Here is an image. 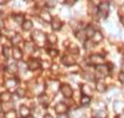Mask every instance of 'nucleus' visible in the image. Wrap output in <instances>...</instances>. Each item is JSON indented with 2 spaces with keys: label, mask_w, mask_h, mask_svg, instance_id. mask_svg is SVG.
Masks as SVG:
<instances>
[{
  "label": "nucleus",
  "mask_w": 124,
  "mask_h": 118,
  "mask_svg": "<svg viewBox=\"0 0 124 118\" xmlns=\"http://www.w3.org/2000/svg\"><path fill=\"white\" fill-rule=\"evenodd\" d=\"M108 12H109V7H108V3L107 2H102L99 7V14L102 18H106L107 15H108Z\"/></svg>",
  "instance_id": "obj_1"
},
{
  "label": "nucleus",
  "mask_w": 124,
  "mask_h": 118,
  "mask_svg": "<svg viewBox=\"0 0 124 118\" xmlns=\"http://www.w3.org/2000/svg\"><path fill=\"white\" fill-rule=\"evenodd\" d=\"M90 61H91L92 64H95V65H101V64L103 63L104 59L101 57V55L99 54H94V55H91V58H90Z\"/></svg>",
  "instance_id": "obj_2"
},
{
  "label": "nucleus",
  "mask_w": 124,
  "mask_h": 118,
  "mask_svg": "<svg viewBox=\"0 0 124 118\" xmlns=\"http://www.w3.org/2000/svg\"><path fill=\"white\" fill-rule=\"evenodd\" d=\"M62 93L65 95L66 97H71L72 95V88L70 87V85H67V84H64L63 86H62Z\"/></svg>",
  "instance_id": "obj_3"
},
{
  "label": "nucleus",
  "mask_w": 124,
  "mask_h": 118,
  "mask_svg": "<svg viewBox=\"0 0 124 118\" xmlns=\"http://www.w3.org/2000/svg\"><path fill=\"white\" fill-rule=\"evenodd\" d=\"M51 27L53 28V30H58L60 28L62 27V22L61 20L58 19L57 17H54L52 19V22H51Z\"/></svg>",
  "instance_id": "obj_4"
},
{
  "label": "nucleus",
  "mask_w": 124,
  "mask_h": 118,
  "mask_svg": "<svg viewBox=\"0 0 124 118\" xmlns=\"http://www.w3.org/2000/svg\"><path fill=\"white\" fill-rule=\"evenodd\" d=\"M103 39V35L101 32H99V31H95V33L92 36V41L94 42V43H99V42H101Z\"/></svg>",
  "instance_id": "obj_5"
},
{
  "label": "nucleus",
  "mask_w": 124,
  "mask_h": 118,
  "mask_svg": "<svg viewBox=\"0 0 124 118\" xmlns=\"http://www.w3.org/2000/svg\"><path fill=\"white\" fill-rule=\"evenodd\" d=\"M97 70H98L99 72H101V74H102L103 76L107 75V74H108V71H109L108 67L105 66V65H99V66L97 67Z\"/></svg>",
  "instance_id": "obj_6"
},
{
  "label": "nucleus",
  "mask_w": 124,
  "mask_h": 118,
  "mask_svg": "<svg viewBox=\"0 0 124 118\" xmlns=\"http://www.w3.org/2000/svg\"><path fill=\"white\" fill-rule=\"evenodd\" d=\"M56 111H57L58 114H64L65 112L67 111L66 104H64V103H60V104H57V106H56Z\"/></svg>",
  "instance_id": "obj_7"
},
{
  "label": "nucleus",
  "mask_w": 124,
  "mask_h": 118,
  "mask_svg": "<svg viewBox=\"0 0 124 118\" xmlns=\"http://www.w3.org/2000/svg\"><path fill=\"white\" fill-rule=\"evenodd\" d=\"M75 36H77L78 39L81 41V42H85V38L87 37L85 31H78V32L75 33Z\"/></svg>",
  "instance_id": "obj_8"
},
{
  "label": "nucleus",
  "mask_w": 124,
  "mask_h": 118,
  "mask_svg": "<svg viewBox=\"0 0 124 118\" xmlns=\"http://www.w3.org/2000/svg\"><path fill=\"white\" fill-rule=\"evenodd\" d=\"M85 33H86L87 37H91L92 38V36H93V34L95 33V31L91 26H88L87 27V29H86V31H85Z\"/></svg>",
  "instance_id": "obj_9"
},
{
  "label": "nucleus",
  "mask_w": 124,
  "mask_h": 118,
  "mask_svg": "<svg viewBox=\"0 0 124 118\" xmlns=\"http://www.w3.org/2000/svg\"><path fill=\"white\" fill-rule=\"evenodd\" d=\"M95 88H97V91L98 92H100V93H104L106 91V85L104 83L102 82H98L97 83V85H95Z\"/></svg>",
  "instance_id": "obj_10"
},
{
  "label": "nucleus",
  "mask_w": 124,
  "mask_h": 118,
  "mask_svg": "<svg viewBox=\"0 0 124 118\" xmlns=\"http://www.w3.org/2000/svg\"><path fill=\"white\" fill-rule=\"evenodd\" d=\"M20 114H21V116L22 117H28L30 115V110L28 109V108H26V106H23L22 105L21 108H20Z\"/></svg>",
  "instance_id": "obj_11"
},
{
  "label": "nucleus",
  "mask_w": 124,
  "mask_h": 118,
  "mask_svg": "<svg viewBox=\"0 0 124 118\" xmlns=\"http://www.w3.org/2000/svg\"><path fill=\"white\" fill-rule=\"evenodd\" d=\"M32 27H33V24H32V21H30V20H24V22L22 24V28H23V30H26V31L31 30Z\"/></svg>",
  "instance_id": "obj_12"
},
{
  "label": "nucleus",
  "mask_w": 124,
  "mask_h": 118,
  "mask_svg": "<svg viewBox=\"0 0 124 118\" xmlns=\"http://www.w3.org/2000/svg\"><path fill=\"white\" fill-rule=\"evenodd\" d=\"M123 106H124V103L123 102H121V101H116V102H115V111L116 112L122 111Z\"/></svg>",
  "instance_id": "obj_13"
},
{
  "label": "nucleus",
  "mask_w": 124,
  "mask_h": 118,
  "mask_svg": "<svg viewBox=\"0 0 124 118\" xmlns=\"http://www.w3.org/2000/svg\"><path fill=\"white\" fill-rule=\"evenodd\" d=\"M13 55H14V58H15L16 60H20L21 57H22V53L18 48H15L14 49V51H13Z\"/></svg>",
  "instance_id": "obj_14"
},
{
  "label": "nucleus",
  "mask_w": 124,
  "mask_h": 118,
  "mask_svg": "<svg viewBox=\"0 0 124 118\" xmlns=\"http://www.w3.org/2000/svg\"><path fill=\"white\" fill-rule=\"evenodd\" d=\"M39 67V63L36 60H32L31 61V63H30V68L31 69H33V70H35V69H37Z\"/></svg>",
  "instance_id": "obj_15"
},
{
  "label": "nucleus",
  "mask_w": 124,
  "mask_h": 118,
  "mask_svg": "<svg viewBox=\"0 0 124 118\" xmlns=\"http://www.w3.org/2000/svg\"><path fill=\"white\" fill-rule=\"evenodd\" d=\"M84 47H85L86 50L92 49V47H93V43H92V41H85V43H84Z\"/></svg>",
  "instance_id": "obj_16"
},
{
  "label": "nucleus",
  "mask_w": 124,
  "mask_h": 118,
  "mask_svg": "<svg viewBox=\"0 0 124 118\" xmlns=\"http://www.w3.org/2000/svg\"><path fill=\"white\" fill-rule=\"evenodd\" d=\"M15 21L17 22V24L21 25L24 22V17L22 15H18V16H15Z\"/></svg>",
  "instance_id": "obj_17"
},
{
  "label": "nucleus",
  "mask_w": 124,
  "mask_h": 118,
  "mask_svg": "<svg viewBox=\"0 0 124 118\" xmlns=\"http://www.w3.org/2000/svg\"><path fill=\"white\" fill-rule=\"evenodd\" d=\"M40 16L45 19V20H47V21H50V19H51V16H50L49 13H47V12H43L40 14Z\"/></svg>",
  "instance_id": "obj_18"
},
{
  "label": "nucleus",
  "mask_w": 124,
  "mask_h": 118,
  "mask_svg": "<svg viewBox=\"0 0 124 118\" xmlns=\"http://www.w3.org/2000/svg\"><path fill=\"white\" fill-rule=\"evenodd\" d=\"M89 102H90V97L84 96L83 98H82V104H83V105H87Z\"/></svg>",
  "instance_id": "obj_19"
},
{
  "label": "nucleus",
  "mask_w": 124,
  "mask_h": 118,
  "mask_svg": "<svg viewBox=\"0 0 124 118\" xmlns=\"http://www.w3.org/2000/svg\"><path fill=\"white\" fill-rule=\"evenodd\" d=\"M1 98H3V101H8L10 99V95H8V93H4V94H1V96H0Z\"/></svg>",
  "instance_id": "obj_20"
},
{
  "label": "nucleus",
  "mask_w": 124,
  "mask_h": 118,
  "mask_svg": "<svg viewBox=\"0 0 124 118\" xmlns=\"http://www.w3.org/2000/svg\"><path fill=\"white\" fill-rule=\"evenodd\" d=\"M98 117L99 118H105L106 117V113L104 111H99L98 112Z\"/></svg>",
  "instance_id": "obj_21"
},
{
  "label": "nucleus",
  "mask_w": 124,
  "mask_h": 118,
  "mask_svg": "<svg viewBox=\"0 0 124 118\" xmlns=\"http://www.w3.org/2000/svg\"><path fill=\"white\" fill-rule=\"evenodd\" d=\"M83 91H86L85 93H88L89 95L92 93V92H91V88H90L88 85H84V86H83Z\"/></svg>",
  "instance_id": "obj_22"
},
{
  "label": "nucleus",
  "mask_w": 124,
  "mask_h": 118,
  "mask_svg": "<svg viewBox=\"0 0 124 118\" xmlns=\"http://www.w3.org/2000/svg\"><path fill=\"white\" fill-rule=\"evenodd\" d=\"M119 80L121 81V82H123V83H124V72L121 71L120 74H119Z\"/></svg>",
  "instance_id": "obj_23"
},
{
  "label": "nucleus",
  "mask_w": 124,
  "mask_h": 118,
  "mask_svg": "<svg viewBox=\"0 0 124 118\" xmlns=\"http://www.w3.org/2000/svg\"><path fill=\"white\" fill-rule=\"evenodd\" d=\"M14 82H15L14 80H10V81H8L7 83H10V84H8V87H11V86H13V85H14Z\"/></svg>",
  "instance_id": "obj_24"
},
{
  "label": "nucleus",
  "mask_w": 124,
  "mask_h": 118,
  "mask_svg": "<svg viewBox=\"0 0 124 118\" xmlns=\"http://www.w3.org/2000/svg\"><path fill=\"white\" fill-rule=\"evenodd\" d=\"M18 94H19V96H23V95H24V92L22 91V89H18Z\"/></svg>",
  "instance_id": "obj_25"
},
{
  "label": "nucleus",
  "mask_w": 124,
  "mask_h": 118,
  "mask_svg": "<svg viewBox=\"0 0 124 118\" xmlns=\"http://www.w3.org/2000/svg\"><path fill=\"white\" fill-rule=\"evenodd\" d=\"M120 21H121V24H122L123 26H124V16H123V17H121V18H120Z\"/></svg>",
  "instance_id": "obj_26"
},
{
  "label": "nucleus",
  "mask_w": 124,
  "mask_h": 118,
  "mask_svg": "<svg viewBox=\"0 0 124 118\" xmlns=\"http://www.w3.org/2000/svg\"><path fill=\"white\" fill-rule=\"evenodd\" d=\"M50 53H51L52 55H55V54H56V53H57V52H56V51H54V50H51V51H50Z\"/></svg>",
  "instance_id": "obj_27"
},
{
  "label": "nucleus",
  "mask_w": 124,
  "mask_h": 118,
  "mask_svg": "<svg viewBox=\"0 0 124 118\" xmlns=\"http://www.w3.org/2000/svg\"><path fill=\"white\" fill-rule=\"evenodd\" d=\"M60 118H68L66 116V115H62V116H60Z\"/></svg>",
  "instance_id": "obj_28"
},
{
  "label": "nucleus",
  "mask_w": 124,
  "mask_h": 118,
  "mask_svg": "<svg viewBox=\"0 0 124 118\" xmlns=\"http://www.w3.org/2000/svg\"><path fill=\"white\" fill-rule=\"evenodd\" d=\"M45 118H52V116H51V115H46V117H45Z\"/></svg>",
  "instance_id": "obj_29"
},
{
  "label": "nucleus",
  "mask_w": 124,
  "mask_h": 118,
  "mask_svg": "<svg viewBox=\"0 0 124 118\" xmlns=\"http://www.w3.org/2000/svg\"><path fill=\"white\" fill-rule=\"evenodd\" d=\"M122 72H124V63L122 64Z\"/></svg>",
  "instance_id": "obj_30"
},
{
  "label": "nucleus",
  "mask_w": 124,
  "mask_h": 118,
  "mask_svg": "<svg viewBox=\"0 0 124 118\" xmlns=\"http://www.w3.org/2000/svg\"><path fill=\"white\" fill-rule=\"evenodd\" d=\"M94 118H99V117H94Z\"/></svg>",
  "instance_id": "obj_31"
}]
</instances>
